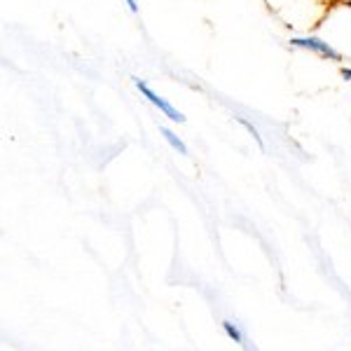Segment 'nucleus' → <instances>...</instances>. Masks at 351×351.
I'll return each mask as SVG.
<instances>
[{
    "mask_svg": "<svg viewBox=\"0 0 351 351\" xmlns=\"http://www.w3.org/2000/svg\"><path fill=\"white\" fill-rule=\"evenodd\" d=\"M132 82H134V87L141 92V96H143V99L148 101L150 106H155V108L160 110L164 117H169V120L176 122V124H183L185 120H188V117H185L183 112H180L178 108H176L173 104H169V101L164 99V96L157 94L155 89H152L150 84L145 82V80H141V77H132Z\"/></svg>",
    "mask_w": 351,
    "mask_h": 351,
    "instance_id": "nucleus-1",
    "label": "nucleus"
},
{
    "mask_svg": "<svg viewBox=\"0 0 351 351\" xmlns=\"http://www.w3.org/2000/svg\"><path fill=\"white\" fill-rule=\"evenodd\" d=\"M288 45L295 49H304V52L321 56V59H326V61H332V64H342V54H339L330 43L319 36H295L288 40Z\"/></svg>",
    "mask_w": 351,
    "mask_h": 351,
    "instance_id": "nucleus-2",
    "label": "nucleus"
},
{
    "mask_svg": "<svg viewBox=\"0 0 351 351\" xmlns=\"http://www.w3.org/2000/svg\"><path fill=\"white\" fill-rule=\"evenodd\" d=\"M223 332H225V337L230 339V342H234V344H239V347H251L248 344V337H246V332L241 330L239 324H234V321H223Z\"/></svg>",
    "mask_w": 351,
    "mask_h": 351,
    "instance_id": "nucleus-3",
    "label": "nucleus"
},
{
    "mask_svg": "<svg viewBox=\"0 0 351 351\" xmlns=\"http://www.w3.org/2000/svg\"><path fill=\"white\" fill-rule=\"evenodd\" d=\"M160 134H162V138L167 141L169 148H171L173 152H178V155H183V157L190 152V150H188V145L183 143V138H180V136L176 134V132H171L169 127H160Z\"/></svg>",
    "mask_w": 351,
    "mask_h": 351,
    "instance_id": "nucleus-4",
    "label": "nucleus"
},
{
    "mask_svg": "<svg viewBox=\"0 0 351 351\" xmlns=\"http://www.w3.org/2000/svg\"><path fill=\"white\" fill-rule=\"evenodd\" d=\"M237 122H239L241 127L246 129V132L253 136V141H256V143H258V148H260V150H265V141H263V136H260V132H258V127H256V124H253V122H248L246 117H237Z\"/></svg>",
    "mask_w": 351,
    "mask_h": 351,
    "instance_id": "nucleus-5",
    "label": "nucleus"
},
{
    "mask_svg": "<svg viewBox=\"0 0 351 351\" xmlns=\"http://www.w3.org/2000/svg\"><path fill=\"white\" fill-rule=\"evenodd\" d=\"M339 73H342V77H344V80L351 82V68H349V66H342V71H339Z\"/></svg>",
    "mask_w": 351,
    "mask_h": 351,
    "instance_id": "nucleus-6",
    "label": "nucleus"
},
{
    "mask_svg": "<svg viewBox=\"0 0 351 351\" xmlns=\"http://www.w3.org/2000/svg\"><path fill=\"white\" fill-rule=\"evenodd\" d=\"M124 3H127L129 5V12H138V3H136V0H124Z\"/></svg>",
    "mask_w": 351,
    "mask_h": 351,
    "instance_id": "nucleus-7",
    "label": "nucleus"
},
{
    "mask_svg": "<svg viewBox=\"0 0 351 351\" xmlns=\"http://www.w3.org/2000/svg\"><path fill=\"white\" fill-rule=\"evenodd\" d=\"M321 5H326V8H335V5H342V0H321Z\"/></svg>",
    "mask_w": 351,
    "mask_h": 351,
    "instance_id": "nucleus-8",
    "label": "nucleus"
},
{
    "mask_svg": "<svg viewBox=\"0 0 351 351\" xmlns=\"http://www.w3.org/2000/svg\"><path fill=\"white\" fill-rule=\"evenodd\" d=\"M342 5H347V8H351V0H342Z\"/></svg>",
    "mask_w": 351,
    "mask_h": 351,
    "instance_id": "nucleus-9",
    "label": "nucleus"
}]
</instances>
